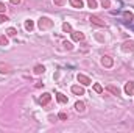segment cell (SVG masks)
Instances as JSON below:
<instances>
[{"instance_id":"6da1fadb","label":"cell","mask_w":134,"mask_h":133,"mask_svg":"<svg viewBox=\"0 0 134 133\" xmlns=\"http://www.w3.org/2000/svg\"><path fill=\"white\" fill-rule=\"evenodd\" d=\"M53 25V22L48 19V17H42V19H39V28L41 30H45V28H50Z\"/></svg>"},{"instance_id":"7a4b0ae2","label":"cell","mask_w":134,"mask_h":133,"mask_svg":"<svg viewBox=\"0 0 134 133\" xmlns=\"http://www.w3.org/2000/svg\"><path fill=\"white\" fill-rule=\"evenodd\" d=\"M122 50L123 52H133L134 50V41H131V39L130 41H125L123 45H122Z\"/></svg>"},{"instance_id":"3957f363","label":"cell","mask_w":134,"mask_h":133,"mask_svg":"<svg viewBox=\"0 0 134 133\" xmlns=\"http://www.w3.org/2000/svg\"><path fill=\"white\" fill-rule=\"evenodd\" d=\"M78 81H80L81 85H84V86L91 85V78H89L87 75H84V74H78Z\"/></svg>"},{"instance_id":"277c9868","label":"cell","mask_w":134,"mask_h":133,"mask_svg":"<svg viewBox=\"0 0 134 133\" xmlns=\"http://www.w3.org/2000/svg\"><path fill=\"white\" fill-rule=\"evenodd\" d=\"M52 100V96L48 94V93H45V94H42L41 96V99H39V103L41 105H48V102Z\"/></svg>"},{"instance_id":"5b68a950","label":"cell","mask_w":134,"mask_h":133,"mask_svg":"<svg viewBox=\"0 0 134 133\" xmlns=\"http://www.w3.org/2000/svg\"><path fill=\"white\" fill-rule=\"evenodd\" d=\"M101 64H103L104 67H112L114 61H112L111 57H103V58H101Z\"/></svg>"},{"instance_id":"8992f818","label":"cell","mask_w":134,"mask_h":133,"mask_svg":"<svg viewBox=\"0 0 134 133\" xmlns=\"http://www.w3.org/2000/svg\"><path fill=\"white\" fill-rule=\"evenodd\" d=\"M72 93H73V94H76V96H83V94H84V88H83V86L75 85V86H72Z\"/></svg>"},{"instance_id":"52a82bcc","label":"cell","mask_w":134,"mask_h":133,"mask_svg":"<svg viewBox=\"0 0 134 133\" xmlns=\"http://www.w3.org/2000/svg\"><path fill=\"white\" fill-rule=\"evenodd\" d=\"M125 93L128 94V96H131L134 93V81H128L126 85H125Z\"/></svg>"},{"instance_id":"ba28073f","label":"cell","mask_w":134,"mask_h":133,"mask_svg":"<svg viewBox=\"0 0 134 133\" xmlns=\"http://www.w3.org/2000/svg\"><path fill=\"white\" fill-rule=\"evenodd\" d=\"M91 22L95 24V25H98V27H104V22L101 21L98 16H91Z\"/></svg>"},{"instance_id":"9c48e42d","label":"cell","mask_w":134,"mask_h":133,"mask_svg":"<svg viewBox=\"0 0 134 133\" xmlns=\"http://www.w3.org/2000/svg\"><path fill=\"white\" fill-rule=\"evenodd\" d=\"M106 89H108L109 93H112L114 96H119V94H120V89H119L115 85H108V86H106Z\"/></svg>"},{"instance_id":"30bf717a","label":"cell","mask_w":134,"mask_h":133,"mask_svg":"<svg viewBox=\"0 0 134 133\" xmlns=\"http://www.w3.org/2000/svg\"><path fill=\"white\" fill-rule=\"evenodd\" d=\"M72 39H73V41H83V39H84V34L80 33V32H73V33H72Z\"/></svg>"},{"instance_id":"8fae6325","label":"cell","mask_w":134,"mask_h":133,"mask_svg":"<svg viewBox=\"0 0 134 133\" xmlns=\"http://www.w3.org/2000/svg\"><path fill=\"white\" fill-rule=\"evenodd\" d=\"M84 106H86V105H84V102H76V103H75V110H76L78 113H83V111L86 110Z\"/></svg>"},{"instance_id":"7c38bea8","label":"cell","mask_w":134,"mask_h":133,"mask_svg":"<svg viewBox=\"0 0 134 133\" xmlns=\"http://www.w3.org/2000/svg\"><path fill=\"white\" fill-rule=\"evenodd\" d=\"M69 3L75 8H83V0H69Z\"/></svg>"},{"instance_id":"4fadbf2b","label":"cell","mask_w":134,"mask_h":133,"mask_svg":"<svg viewBox=\"0 0 134 133\" xmlns=\"http://www.w3.org/2000/svg\"><path fill=\"white\" fill-rule=\"evenodd\" d=\"M123 17H125V21H126V22H131V21H133V13H131V11H125V13H123Z\"/></svg>"},{"instance_id":"5bb4252c","label":"cell","mask_w":134,"mask_h":133,"mask_svg":"<svg viewBox=\"0 0 134 133\" xmlns=\"http://www.w3.org/2000/svg\"><path fill=\"white\" fill-rule=\"evenodd\" d=\"M56 99H58L59 103H67V97L64 96V94H61V93H58V94H56Z\"/></svg>"},{"instance_id":"9a60e30c","label":"cell","mask_w":134,"mask_h":133,"mask_svg":"<svg viewBox=\"0 0 134 133\" xmlns=\"http://www.w3.org/2000/svg\"><path fill=\"white\" fill-rule=\"evenodd\" d=\"M25 28L31 32V30L34 28V24H33V21H27V22H25Z\"/></svg>"},{"instance_id":"2e32d148","label":"cell","mask_w":134,"mask_h":133,"mask_svg":"<svg viewBox=\"0 0 134 133\" xmlns=\"http://www.w3.org/2000/svg\"><path fill=\"white\" fill-rule=\"evenodd\" d=\"M44 70H45L44 66H36L34 67V74H37V75H39V74H44Z\"/></svg>"},{"instance_id":"e0dca14e","label":"cell","mask_w":134,"mask_h":133,"mask_svg":"<svg viewBox=\"0 0 134 133\" xmlns=\"http://www.w3.org/2000/svg\"><path fill=\"white\" fill-rule=\"evenodd\" d=\"M0 72H2V74L9 72V66H6V64H2V63H0Z\"/></svg>"},{"instance_id":"ac0fdd59","label":"cell","mask_w":134,"mask_h":133,"mask_svg":"<svg viewBox=\"0 0 134 133\" xmlns=\"http://www.w3.org/2000/svg\"><path fill=\"white\" fill-rule=\"evenodd\" d=\"M94 91H95V93H101V91H103L101 85H98V83H95V85H94Z\"/></svg>"},{"instance_id":"d6986e66","label":"cell","mask_w":134,"mask_h":133,"mask_svg":"<svg viewBox=\"0 0 134 133\" xmlns=\"http://www.w3.org/2000/svg\"><path fill=\"white\" fill-rule=\"evenodd\" d=\"M8 44V39L5 36H0V45H6Z\"/></svg>"},{"instance_id":"ffe728a7","label":"cell","mask_w":134,"mask_h":133,"mask_svg":"<svg viewBox=\"0 0 134 133\" xmlns=\"http://www.w3.org/2000/svg\"><path fill=\"white\" fill-rule=\"evenodd\" d=\"M87 3L91 8H97V0H87Z\"/></svg>"},{"instance_id":"44dd1931","label":"cell","mask_w":134,"mask_h":133,"mask_svg":"<svg viewBox=\"0 0 134 133\" xmlns=\"http://www.w3.org/2000/svg\"><path fill=\"white\" fill-rule=\"evenodd\" d=\"M63 30H64V32H72V27H70V24H64V25H63Z\"/></svg>"},{"instance_id":"7402d4cb","label":"cell","mask_w":134,"mask_h":133,"mask_svg":"<svg viewBox=\"0 0 134 133\" xmlns=\"http://www.w3.org/2000/svg\"><path fill=\"white\" fill-rule=\"evenodd\" d=\"M6 34H8V36H14V34H16V30H14V28H8Z\"/></svg>"},{"instance_id":"603a6c76","label":"cell","mask_w":134,"mask_h":133,"mask_svg":"<svg viewBox=\"0 0 134 133\" xmlns=\"http://www.w3.org/2000/svg\"><path fill=\"white\" fill-rule=\"evenodd\" d=\"M101 5H103L104 8H109V5H111V2H109V0H101Z\"/></svg>"},{"instance_id":"cb8c5ba5","label":"cell","mask_w":134,"mask_h":133,"mask_svg":"<svg viewBox=\"0 0 134 133\" xmlns=\"http://www.w3.org/2000/svg\"><path fill=\"white\" fill-rule=\"evenodd\" d=\"M58 117H59V119H67V113H64V111H61V113L58 114Z\"/></svg>"},{"instance_id":"d4e9b609","label":"cell","mask_w":134,"mask_h":133,"mask_svg":"<svg viewBox=\"0 0 134 133\" xmlns=\"http://www.w3.org/2000/svg\"><path fill=\"white\" fill-rule=\"evenodd\" d=\"M64 47H66L67 50H72V47H73V45H72V42H67V41H66V42H64Z\"/></svg>"},{"instance_id":"484cf974","label":"cell","mask_w":134,"mask_h":133,"mask_svg":"<svg viewBox=\"0 0 134 133\" xmlns=\"http://www.w3.org/2000/svg\"><path fill=\"white\" fill-rule=\"evenodd\" d=\"M64 3H66V0H55V5H58V6H61Z\"/></svg>"},{"instance_id":"4316f807","label":"cell","mask_w":134,"mask_h":133,"mask_svg":"<svg viewBox=\"0 0 134 133\" xmlns=\"http://www.w3.org/2000/svg\"><path fill=\"white\" fill-rule=\"evenodd\" d=\"M5 21H8V17H6L5 14H0V24H2V22H5Z\"/></svg>"},{"instance_id":"83f0119b","label":"cell","mask_w":134,"mask_h":133,"mask_svg":"<svg viewBox=\"0 0 134 133\" xmlns=\"http://www.w3.org/2000/svg\"><path fill=\"white\" fill-rule=\"evenodd\" d=\"M3 11H5V3L0 2V13H3Z\"/></svg>"},{"instance_id":"f1b7e54d","label":"cell","mask_w":134,"mask_h":133,"mask_svg":"<svg viewBox=\"0 0 134 133\" xmlns=\"http://www.w3.org/2000/svg\"><path fill=\"white\" fill-rule=\"evenodd\" d=\"M19 2H20V0H11V3H14V5H16V3H19Z\"/></svg>"}]
</instances>
